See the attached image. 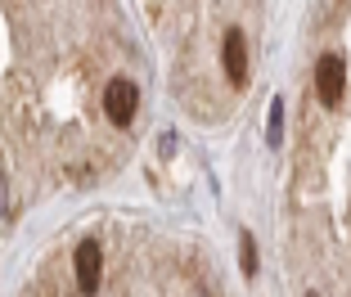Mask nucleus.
Here are the masks:
<instances>
[{"mask_svg":"<svg viewBox=\"0 0 351 297\" xmlns=\"http://www.w3.org/2000/svg\"><path fill=\"white\" fill-rule=\"evenodd\" d=\"M239 261H243V275H257V239L243 230V239H239Z\"/></svg>","mask_w":351,"mask_h":297,"instance_id":"423d86ee","label":"nucleus"},{"mask_svg":"<svg viewBox=\"0 0 351 297\" xmlns=\"http://www.w3.org/2000/svg\"><path fill=\"white\" fill-rule=\"evenodd\" d=\"M311 297H315V293H311Z\"/></svg>","mask_w":351,"mask_h":297,"instance_id":"6e6552de","label":"nucleus"},{"mask_svg":"<svg viewBox=\"0 0 351 297\" xmlns=\"http://www.w3.org/2000/svg\"><path fill=\"white\" fill-rule=\"evenodd\" d=\"M77 288H82L86 297L99 293V270H104V252H99V239H82L77 243Z\"/></svg>","mask_w":351,"mask_h":297,"instance_id":"7ed1b4c3","label":"nucleus"},{"mask_svg":"<svg viewBox=\"0 0 351 297\" xmlns=\"http://www.w3.org/2000/svg\"><path fill=\"white\" fill-rule=\"evenodd\" d=\"M284 140V104L270 99V113H266V144H279Z\"/></svg>","mask_w":351,"mask_h":297,"instance_id":"39448f33","label":"nucleus"},{"mask_svg":"<svg viewBox=\"0 0 351 297\" xmlns=\"http://www.w3.org/2000/svg\"><path fill=\"white\" fill-rule=\"evenodd\" d=\"M0 212H5V176H0Z\"/></svg>","mask_w":351,"mask_h":297,"instance_id":"0eeeda50","label":"nucleus"},{"mask_svg":"<svg viewBox=\"0 0 351 297\" xmlns=\"http://www.w3.org/2000/svg\"><path fill=\"white\" fill-rule=\"evenodd\" d=\"M221 63H226V77L234 86L248 82V41H243V27L226 32V41H221Z\"/></svg>","mask_w":351,"mask_h":297,"instance_id":"20e7f679","label":"nucleus"},{"mask_svg":"<svg viewBox=\"0 0 351 297\" xmlns=\"http://www.w3.org/2000/svg\"><path fill=\"white\" fill-rule=\"evenodd\" d=\"M315 91H320V104H338L342 91H347V59L342 54H324L320 63H315Z\"/></svg>","mask_w":351,"mask_h":297,"instance_id":"f257e3e1","label":"nucleus"},{"mask_svg":"<svg viewBox=\"0 0 351 297\" xmlns=\"http://www.w3.org/2000/svg\"><path fill=\"white\" fill-rule=\"evenodd\" d=\"M135 104H140V91H135V82H126V77L108 82V91H104V113L113 117L117 126H131V122H135Z\"/></svg>","mask_w":351,"mask_h":297,"instance_id":"f03ea898","label":"nucleus"}]
</instances>
